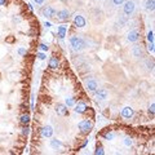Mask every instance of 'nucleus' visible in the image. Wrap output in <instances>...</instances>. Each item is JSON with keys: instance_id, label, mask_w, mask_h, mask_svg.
<instances>
[{"instance_id": "obj_34", "label": "nucleus", "mask_w": 155, "mask_h": 155, "mask_svg": "<svg viewBox=\"0 0 155 155\" xmlns=\"http://www.w3.org/2000/svg\"><path fill=\"white\" fill-rule=\"evenodd\" d=\"M44 26H45L47 28H49V27H52V23H51V22H44Z\"/></svg>"}, {"instance_id": "obj_26", "label": "nucleus", "mask_w": 155, "mask_h": 155, "mask_svg": "<svg viewBox=\"0 0 155 155\" xmlns=\"http://www.w3.org/2000/svg\"><path fill=\"white\" fill-rule=\"evenodd\" d=\"M146 39H147V41H149V43H154V32H153V31H149Z\"/></svg>"}, {"instance_id": "obj_20", "label": "nucleus", "mask_w": 155, "mask_h": 155, "mask_svg": "<svg viewBox=\"0 0 155 155\" xmlns=\"http://www.w3.org/2000/svg\"><path fill=\"white\" fill-rule=\"evenodd\" d=\"M75 104H76L75 97H67V98L65 100V105L67 106V107H74Z\"/></svg>"}, {"instance_id": "obj_9", "label": "nucleus", "mask_w": 155, "mask_h": 155, "mask_svg": "<svg viewBox=\"0 0 155 155\" xmlns=\"http://www.w3.org/2000/svg\"><path fill=\"white\" fill-rule=\"evenodd\" d=\"M84 84H85V88L88 89L89 92H96L97 89H98V84H97V81L94 79H87L84 81Z\"/></svg>"}, {"instance_id": "obj_23", "label": "nucleus", "mask_w": 155, "mask_h": 155, "mask_svg": "<svg viewBox=\"0 0 155 155\" xmlns=\"http://www.w3.org/2000/svg\"><path fill=\"white\" fill-rule=\"evenodd\" d=\"M123 143H124V146H127V147H130L133 145V140L130 138V137H125L123 140Z\"/></svg>"}, {"instance_id": "obj_21", "label": "nucleus", "mask_w": 155, "mask_h": 155, "mask_svg": "<svg viewBox=\"0 0 155 155\" xmlns=\"http://www.w3.org/2000/svg\"><path fill=\"white\" fill-rule=\"evenodd\" d=\"M104 138L106 141H113L115 138V133L114 132H106V133H104Z\"/></svg>"}, {"instance_id": "obj_35", "label": "nucleus", "mask_w": 155, "mask_h": 155, "mask_svg": "<svg viewBox=\"0 0 155 155\" xmlns=\"http://www.w3.org/2000/svg\"><path fill=\"white\" fill-rule=\"evenodd\" d=\"M7 4V0H0V7L2 5H5Z\"/></svg>"}, {"instance_id": "obj_33", "label": "nucleus", "mask_w": 155, "mask_h": 155, "mask_svg": "<svg viewBox=\"0 0 155 155\" xmlns=\"http://www.w3.org/2000/svg\"><path fill=\"white\" fill-rule=\"evenodd\" d=\"M34 2H35V3L38 4V5H41V4H44L45 0H34Z\"/></svg>"}, {"instance_id": "obj_16", "label": "nucleus", "mask_w": 155, "mask_h": 155, "mask_svg": "<svg viewBox=\"0 0 155 155\" xmlns=\"http://www.w3.org/2000/svg\"><path fill=\"white\" fill-rule=\"evenodd\" d=\"M58 65H60V61H58L57 57H51L49 58V64H48V67H49L51 70H57Z\"/></svg>"}, {"instance_id": "obj_5", "label": "nucleus", "mask_w": 155, "mask_h": 155, "mask_svg": "<svg viewBox=\"0 0 155 155\" xmlns=\"http://www.w3.org/2000/svg\"><path fill=\"white\" fill-rule=\"evenodd\" d=\"M132 56L137 60H142L145 57V52H143V48L141 45H134L132 48Z\"/></svg>"}, {"instance_id": "obj_29", "label": "nucleus", "mask_w": 155, "mask_h": 155, "mask_svg": "<svg viewBox=\"0 0 155 155\" xmlns=\"http://www.w3.org/2000/svg\"><path fill=\"white\" fill-rule=\"evenodd\" d=\"M18 54L19 56H26V53H27V51H26V48H23V47H21V48H18Z\"/></svg>"}, {"instance_id": "obj_18", "label": "nucleus", "mask_w": 155, "mask_h": 155, "mask_svg": "<svg viewBox=\"0 0 155 155\" xmlns=\"http://www.w3.org/2000/svg\"><path fill=\"white\" fill-rule=\"evenodd\" d=\"M145 9H146L147 12H154L155 0H146V2H145Z\"/></svg>"}, {"instance_id": "obj_12", "label": "nucleus", "mask_w": 155, "mask_h": 155, "mask_svg": "<svg viewBox=\"0 0 155 155\" xmlns=\"http://www.w3.org/2000/svg\"><path fill=\"white\" fill-rule=\"evenodd\" d=\"M56 14H57V18L60 19L61 22H66L67 19L70 18V12L67 11V9H61V11H58Z\"/></svg>"}, {"instance_id": "obj_10", "label": "nucleus", "mask_w": 155, "mask_h": 155, "mask_svg": "<svg viewBox=\"0 0 155 155\" xmlns=\"http://www.w3.org/2000/svg\"><path fill=\"white\" fill-rule=\"evenodd\" d=\"M74 111L76 114H84L87 110H88V106H87V104L84 102V101H79L78 104L74 105Z\"/></svg>"}, {"instance_id": "obj_17", "label": "nucleus", "mask_w": 155, "mask_h": 155, "mask_svg": "<svg viewBox=\"0 0 155 155\" xmlns=\"http://www.w3.org/2000/svg\"><path fill=\"white\" fill-rule=\"evenodd\" d=\"M49 145H51V147L53 150H60L62 147V142L60 141V140H57V138H52Z\"/></svg>"}, {"instance_id": "obj_13", "label": "nucleus", "mask_w": 155, "mask_h": 155, "mask_svg": "<svg viewBox=\"0 0 155 155\" xmlns=\"http://www.w3.org/2000/svg\"><path fill=\"white\" fill-rule=\"evenodd\" d=\"M134 115V110L130 107V106H125L122 109V116L124 119H132Z\"/></svg>"}, {"instance_id": "obj_24", "label": "nucleus", "mask_w": 155, "mask_h": 155, "mask_svg": "<svg viewBox=\"0 0 155 155\" xmlns=\"http://www.w3.org/2000/svg\"><path fill=\"white\" fill-rule=\"evenodd\" d=\"M94 154H96V155H105V150H104V147L101 146V145H98V146L96 147V150H94Z\"/></svg>"}, {"instance_id": "obj_8", "label": "nucleus", "mask_w": 155, "mask_h": 155, "mask_svg": "<svg viewBox=\"0 0 155 155\" xmlns=\"http://www.w3.org/2000/svg\"><path fill=\"white\" fill-rule=\"evenodd\" d=\"M107 97H109V92H107V89L101 88V89H98V91H96L94 98H96L97 101H105V100H107Z\"/></svg>"}, {"instance_id": "obj_37", "label": "nucleus", "mask_w": 155, "mask_h": 155, "mask_svg": "<svg viewBox=\"0 0 155 155\" xmlns=\"http://www.w3.org/2000/svg\"><path fill=\"white\" fill-rule=\"evenodd\" d=\"M98 2H102V0H98Z\"/></svg>"}, {"instance_id": "obj_3", "label": "nucleus", "mask_w": 155, "mask_h": 155, "mask_svg": "<svg viewBox=\"0 0 155 155\" xmlns=\"http://www.w3.org/2000/svg\"><path fill=\"white\" fill-rule=\"evenodd\" d=\"M136 12V3L133 0H127V2H124L123 4V13L125 14L127 17H130L133 16Z\"/></svg>"}, {"instance_id": "obj_14", "label": "nucleus", "mask_w": 155, "mask_h": 155, "mask_svg": "<svg viewBox=\"0 0 155 155\" xmlns=\"http://www.w3.org/2000/svg\"><path fill=\"white\" fill-rule=\"evenodd\" d=\"M74 25L76 27H79V28H83L85 27L87 25V21H85V18L83 16H80V14H78V16L74 17Z\"/></svg>"}, {"instance_id": "obj_28", "label": "nucleus", "mask_w": 155, "mask_h": 155, "mask_svg": "<svg viewBox=\"0 0 155 155\" xmlns=\"http://www.w3.org/2000/svg\"><path fill=\"white\" fill-rule=\"evenodd\" d=\"M111 2H113V4L115 7H119V5H123L125 0H111Z\"/></svg>"}, {"instance_id": "obj_7", "label": "nucleus", "mask_w": 155, "mask_h": 155, "mask_svg": "<svg viewBox=\"0 0 155 155\" xmlns=\"http://www.w3.org/2000/svg\"><path fill=\"white\" fill-rule=\"evenodd\" d=\"M54 110H56L57 115H60V116H67L69 115V109H67V106L65 104H57Z\"/></svg>"}, {"instance_id": "obj_6", "label": "nucleus", "mask_w": 155, "mask_h": 155, "mask_svg": "<svg viewBox=\"0 0 155 155\" xmlns=\"http://www.w3.org/2000/svg\"><path fill=\"white\" fill-rule=\"evenodd\" d=\"M140 38H141V35H140V31L138 30H130L127 34V40L129 43H137L140 40Z\"/></svg>"}, {"instance_id": "obj_4", "label": "nucleus", "mask_w": 155, "mask_h": 155, "mask_svg": "<svg viewBox=\"0 0 155 155\" xmlns=\"http://www.w3.org/2000/svg\"><path fill=\"white\" fill-rule=\"evenodd\" d=\"M56 13H57V11L53 7H51V5H45V7H43L41 8V11H40V14L44 18H53L56 16Z\"/></svg>"}, {"instance_id": "obj_15", "label": "nucleus", "mask_w": 155, "mask_h": 155, "mask_svg": "<svg viewBox=\"0 0 155 155\" xmlns=\"http://www.w3.org/2000/svg\"><path fill=\"white\" fill-rule=\"evenodd\" d=\"M66 32H67V26L66 25H61L57 27V36L60 39H64L66 36Z\"/></svg>"}, {"instance_id": "obj_1", "label": "nucleus", "mask_w": 155, "mask_h": 155, "mask_svg": "<svg viewBox=\"0 0 155 155\" xmlns=\"http://www.w3.org/2000/svg\"><path fill=\"white\" fill-rule=\"evenodd\" d=\"M70 45L75 52H81L83 49L87 48V41L83 38H80L78 35H72L70 38Z\"/></svg>"}, {"instance_id": "obj_32", "label": "nucleus", "mask_w": 155, "mask_h": 155, "mask_svg": "<svg viewBox=\"0 0 155 155\" xmlns=\"http://www.w3.org/2000/svg\"><path fill=\"white\" fill-rule=\"evenodd\" d=\"M38 58H39V60H44V58H45V53H38Z\"/></svg>"}, {"instance_id": "obj_25", "label": "nucleus", "mask_w": 155, "mask_h": 155, "mask_svg": "<svg viewBox=\"0 0 155 155\" xmlns=\"http://www.w3.org/2000/svg\"><path fill=\"white\" fill-rule=\"evenodd\" d=\"M21 133H22V136H27L28 133H30V127L26 124V125H23L22 127V130H21Z\"/></svg>"}, {"instance_id": "obj_2", "label": "nucleus", "mask_w": 155, "mask_h": 155, "mask_svg": "<svg viewBox=\"0 0 155 155\" xmlns=\"http://www.w3.org/2000/svg\"><path fill=\"white\" fill-rule=\"evenodd\" d=\"M93 127H94V123H93V120H91V119H83L81 122H79V124H78V128H79L81 134L91 133Z\"/></svg>"}, {"instance_id": "obj_36", "label": "nucleus", "mask_w": 155, "mask_h": 155, "mask_svg": "<svg viewBox=\"0 0 155 155\" xmlns=\"http://www.w3.org/2000/svg\"><path fill=\"white\" fill-rule=\"evenodd\" d=\"M87 145H88V140H87V141H85V142H84L83 145H81V149H83V147H85V146H87Z\"/></svg>"}, {"instance_id": "obj_22", "label": "nucleus", "mask_w": 155, "mask_h": 155, "mask_svg": "<svg viewBox=\"0 0 155 155\" xmlns=\"http://www.w3.org/2000/svg\"><path fill=\"white\" fill-rule=\"evenodd\" d=\"M145 66L147 67V70H153L154 69V60H150V58L145 60Z\"/></svg>"}, {"instance_id": "obj_31", "label": "nucleus", "mask_w": 155, "mask_h": 155, "mask_svg": "<svg viewBox=\"0 0 155 155\" xmlns=\"http://www.w3.org/2000/svg\"><path fill=\"white\" fill-rule=\"evenodd\" d=\"M147 51H149L150 53L154 52V43H149V41H147Z\"/></svg>"}, {"instance_id": "obj_27", "label": "nucleus", "mask_w": 155, "mask_h": 155, "mask_svg": "<svg viewBox=\"0 0 155 155\" xmlns=\"http://www.w3.org/2000/svg\"><path fill=\"white\" fill-rule=\"evenodd\" d=\"M149 114H151V116H154V114H155V104L154 102L149 106Z\"/></svg>"}, {"instance_id": "obj_11", "label": "nucleus", "mask_w": 155, "mask_h": 155, "mask_svg": "<svg viewBox=\"0 0 155 155\" xmlns=\"http://www.w3.org/2000/svg\"><path fill=\"white\" fill-rule=\"evenodd\" d=\"M40 134H41V137H44V138H51L53 136L52 125H44V127L40 129Z\"/></svg>"}, {"instance_id": "obj_30", "label": "nucleus", "mask_w": 155, "mask_h": 155, "mask_svg": "<svg viewBox=\"0 0 155 155\" xmlns=\"http://www.w3.org/2000/svg\"><path fill=\"white\" fill-rule=\"evenodd\" d=\"M39 48H40V51H43V52H47L48 49H49V47H48V44H44V43H41V44L39 45Z\"/></svg>"}, {"instance_id": "obj_19", "label": "nucleus", "mask_w": 155, "mask_h": 155, "mask_svg": "<svg viewBox=\"0 0 155 155\" xmlns=\"http://www.w3.org/2000/svg\"><path fill=\"white\" fill-rule=\"evenodd\" d=\"M28 122H30V115L28 114H22L21 116H19V123H21L22 125L28 124Z\"/></svg>"}]
</instances>
